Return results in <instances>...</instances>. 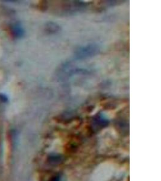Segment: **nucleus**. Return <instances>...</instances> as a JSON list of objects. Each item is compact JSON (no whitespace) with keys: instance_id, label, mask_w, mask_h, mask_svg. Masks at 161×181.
<instances>
[{"instance_id":"obj_3","label":"nucleus","mask_w":161,"mask_h":181,"mask_svg":"<svg viewBox=\"0 0 161 181\" xmlns=\"http://www.w3.org/2000/svg\"><path fill=\"white\" fill-rule=\"evenodd\" d=\"M60 30V26L56 23L48 22L45 24V31L49 34H55Z\"/></svg>"},{"instance_id":"obj_2","label":"nucleus","mask_w":161,"mask_h":181,"mask_svg":"<svg viewBox=\"0 0 161 181\" xmlns=\"http://www.w3.org/2000/svg\"><path fill=\"white\" fill-rule=\"evenodd\" d=\"M10 33L15 38H21L24 35V30L19 23H15L10 26Z\"/></svg>"},{"instance_id":"obj_1","label":"nucleus","mask_w":161,"mask_h":181,"mask_svg":"<svg viewBox=\"0 0 161 181\" xmlns=\"http://www.w3.org/2000/svg\"><path fill=\"white\" fill-rule=\"evenodd\" d=\"M101 51L100 47L97 43H88L78 47L74 53L76 60H85L98 55Z\"/></svg>"},{"instance_id":"obj_4","label":"nucleus","mask_w":161,"mask_h":181,"mask_svg":"<svg viewBox=\"0 0 161 181\" xmlns=\"http://www.w3.org/2000/svg\"><path fill=\"white\" fill-rule=\"evenodd\" d=\"M0 101L2 103H7L8 101V98L6 95L3 94H0Z\"/></svg>"}]
</instances>
